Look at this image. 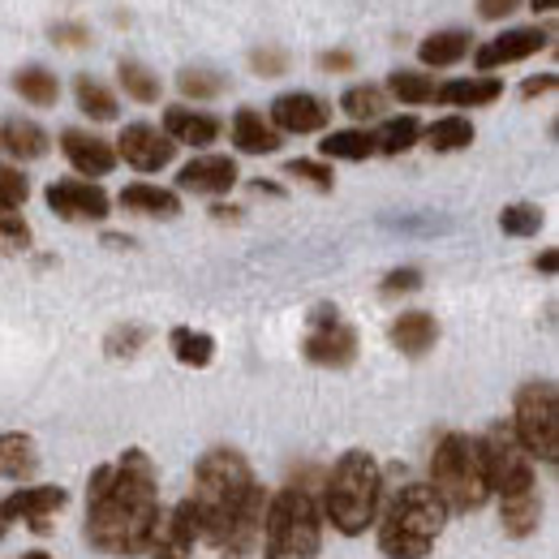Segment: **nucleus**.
Returning a JSON list of instances; mask_svg holds the SVG:
<instances>
[{"instance_id": "nucleus-1", "label": "nucleus", "mask_w": 559, "mask_h": 559, "mask_svg": "<svg viewBox=\"0 0 559 559\" xmlns=\"http://www.w3.org/2000/svg\"><path fill=\"white\" fill-rule=\"evenodd\" d=\"M159 474L142 448L121 452V461L99 465L86 483V543L104 556L134 559L151 551L159 530Z\"/></svg>"}, {"instance_id": "nucleus-2", "label": "nucleus", "mask_w": 559, "mask_h": 559, "mask_svg": "<svg viewBox=\"0 0 559 559\" xmlns=\"http://www.w3.org/2000/svg\"><path fill=\"white\" fill-rule=\"evenodd\" d=\"M254 483V469L250 461L237 452V448H211L207 456L194 465V483H190V503L199 512V534L207 547H224L237 512L246 508Z\"/></svg>"}, {"instance_id": "nucleus-3", "label": "nucleus", "mask_w": 559, "mask_h": 559, "mask_svg": "<svg viewBox=\"0 0 559 559\" xmlns=\"http://www.w3.org/2000/svg\"><path fill=\"white\" fill-rule=\"evenodd\" d=\"M379 508H383V469L366 448H349L323 483L319 512L332 521L336 534L357 538L379 521Z\"/></svg>"}, {"instance_id": "nucleus-4", "label": "nucleus", "mask_w": 559, "mask_h": 559, "mask_svg": "<svg viewBox=\"0 0 559 559\" xmlns=\"http://www.w3.org/2000/svg\"><path fill=\"white\" fill-rule=\"evenodd\" d=\"M443 499L430 490V483H409L392 495L379 525V551L388 559H426L435 551L443 525H448Z\"/></svg>"}, {"instance_id": "nucleus-5", "label": "nucleus", "mask_w": 559, "mask_h": 559, "mask_svg": "<svg viewBox=\"0 0 559 559\" xmlns=\"http://www.w3.org/2000/svg\"><path fill=\"white\" fill-rule=\"evenodd\" d=\"M323 551V512L314 490L288 483L267 499L263 516V559H319Z\"/></svg>"}, {"instance_id": "nucleus-6", "label": "nucleus", "mask_w": 559, "mask_h": 559, "mask_svg": "<svg viewBox=\"0 0 559 559\" xmlns=\"http://www.w3.org/2000/svg\"><path fill=\"white\" fill-rule=\"evenodd\" d=\"M430 490L443 499L448 512H478L487 508L490 487L487 474H483V461H478V443L461 430H448L439 435L435 452H430Z\"/></svg>"}, {"instance_id": "nucleus-7", "label": "nucleus", "mask_w": 559, "mask_h": 559, "mask_svg": "<svg viewBox=\"0 0 559 559\" xmlns=\"http://www.w3.org/2000/svg\"><path fill=\"white\" fill-rule=\"evenodd\" d=\"M512 435L521 439V448L543 461V465H556L559 461V392L551 379H534L516 392V405H512Z\"/></svg>"}, {"instance_id": "nucleus-8", "label": "nucleus", "mask_w": 559, "mask_h": 559, "mask_svg": "<svg viewBox=\"0 0 559 559\" xmlns=\"http://www.w3.org/2000/svg\"><path fill=\"white\" fill-rule=\"evenodd\" d=\"M478 443V461H483V474H487L490 495H521V490H534V456L521 448V439L512 435L508 421H490L487 435L474 439Z\"/></svg>"}, {"instance_id": "nucleus-9", "label": "nucleus", "mask_w": 559, "mask_h": 559, "mask_svg": "<svg viewBox=\"0 0 559 559\" xmlns=\"http://www.w3.org/2000/svg\"><path fill=\"white\" fill-rule=\"evenodd\" d=\"M301 353H306V361H314L323 370H345L357 357V332L341 319L336 306H319L310 314V336H306Z\"/></svg>"}, {"instance_id": "nucleus-10", "label": "nucleus", "mask_w": 559, "mask_h": 559, "mask_svg": "<svg viewBox=\"0 0 559 559\" xmlns=\"http://www.w3.org/2000/svg\"><path fill=\"white\" fill-rule=\"evenodd\" d=\"M44 199H48L52 215H61L70 224H99L112 211V199L104 194V186H95L86 177H61V181H52L44 190Z\"/></svg>"}, {"instance_id": "nucleus-11", "label": "nucleus", "mask_w": 559, "mask_h": 559, "mask_svg": "<svg viewBox=\"0 0 559 559\" xmlns=\"http://www.w3.org/2000/svg\"><path fill=\"white\" fill-rule=\"evenodd\" d=\"M267 121L276 126L280 134H297V139H306V134L328 130V121H332V104H328L323 95H314V91H284V95L272 99Z\"/></svg>"}, {"instance_id": "nucleus-12", "label": "nucleus", "mask_w": 559, "mask_h": 559, "mask_svg": "<svg viewBox=\"0 0 559 559\" xmlns=\"http://www.w3.org/2000/svg\"><path fill=\"white\" fill-rule=\"evenodd\" d=\"M70 508V490L52 487V483H39V487H17L9 499H0V512L4 521H22L31 530H48L52 516H61Z\"/></svg>"}, {"instance_id": "nucleus-13", "label": "nucleus", "mask_w": 559, "mask_h": 559, "mask_svg": "<svg viewBox=\"0 0 559 559\" xmlns=\"http://www.w3.org/2000/svg\"><path fill=\"white\" fill-rule=\"evenodd\" d=\"M177 155V142L168 139L159 126H146V121H134L121 130L117 139V159H126L134 173H159L168 168Z\"/></svg>"}, {"instance_id": "nucleus-14", "label": "nucleus", "mask_w": 559, "mask_h": 559, "mask_svg": "<svg viewBox=\"0 0 559 559\" xmlns=\"http://www.w3.org/2000/svg\"><path fill=\"white\" fill-rule=\"evenodd\" d=\"M543 48H547V31H543V26H512V31L495 35L490 44H483V48L474 52V66H478L483 73L503 70V66L530 61V57L543 52Z\"/></svg>"}, {"instance_id": "nucleus-15", "label": "nucleus", "mask_w": 559, "mask_h": 559, "mask_svg": "<svg viewBox=\"0 0 559 559\" xmlns=\"http://www.w3.org/2000/svg\"><path fill=\"white\" fill-rule=\"evenodd\" d=\"M199 543H203V534H199V512H194L190 499H181V503L159 521V530H155V538H151V556L194 559V547H199Z\"/></svg>"}, {"instance_id": "nucleus-16", "label": "nucleus", "mask_w": 559, "mask_h": 559, "mask_svg": "<svg viewBox=\"0 0 559 559\" xmlns=\"http://www.w3.org/2000/svg\"><path fill=\"white\" fill-rule=\"evenodd\" d=\"M237 186V164L228 155H194L190 164H181L177 173V190L186 194H203V199H219Z\"/></svg>"}, {"instance_id": "nucleus-17", "label": "nucleus", "mask_w": 559, "mask_h": 559, "mask_svg": "<svg viewBox=\"0 0 559 559\" xmlns=\"http://www.w3.org/2000/svg\"><path fill=\"white\" fill-rule=\"evenodd\" d=\"M61 151L86 181H99V177H108L117 168V146L108 139H99V134H91V130H66Z\"/></svg>"}, {"instance_id": "nucleus-18", "label": "nucleus", "mask_w": 559, "mask_h": 559, "mask_svg": "<svg viewBox=\"0 0 559 559\" xmlns=\"http://www.w3.org/2000/svg\"><path fill=\"white\" fill-rule=\"evenodd\" d=\"M267 490L254 487L250 490V499H246V508L237 512V521H233V530H228V538H224V559H246L259 543H263V516H267Z\"/></svg>"}, {"instance_id": "nucleus-19", "label": "nucleus", "mask_w": 559, "mask_h": 559, "mask_svg": "<svg viewBox=\"0 0 559 559\" xmlns=\"http://www.w3.org/2000/svg\"><path fill=\"white\" fill-rule=\"evenodd\" d=\"M228 139H233V146L241 155H276L280 146H284V134L259 108H237V117L228 126Z\"/></svg>"}, {"instance_id": "nucleus-20", "label": "nucleus", "mask_w": 559, "mask_h": 559, "mask_svg": "<svg viewBox=\"0 0 559 559\" xmlns=\"http://www.w3.org/2000/svg\"><path fill=\"white\" fill-rule=\"evenodd\" d=\"M164 134L173 142H181V146H194V151H203L211 142H219L224 134V121L219 117H211V112H199V108H168L164 112Z\"/></svg>"}, {"instance_id": "nucleus-21", "label": "nucleus", "mask_w": 559, "mask_h": 559, "mask_svg": "<svg viewBox=\"0 0 559 559\" xmlns=\"http://www.w3.org/2000/svg\"><path fill=\"white\" fill-rule=\"evenodd\" d=\"M0 151L9 159H22V164H35L52 151V139L39 121H26V117H4L0 121Z\"/></svg>"}, {"instance_id": "nucleus-22", "label": "nucleus", "mask_w": 559, "mask_h": 559, "mask_svg": "<svg viewBox=\"0 0 559 559\" xmlns=\"http://www.w3.org/2000/svg\"><path fill=\"white\" fill-rule=\"evenodd\" d=\"M503 95V82L478 73V78H452L435 91V104H448V108H487Z\"/></svg>"}, {"instance_id": "nucleus-23", "label": "nucleus", "mask_w": 559, "mask_h": 559, "mask_svg": "<svg viewBox=\"0 0 559 559\" xmlns=\"http://www.w3.org/2000/svg\"><path fill=\"white\" fill-rule=\"evenodd\" d=\"M499 525H503L508 538L538 534V525H543V495H538V487L521 490V495H503L499 499Z\"/></svg>"}, {"instance_id": "nucleus-24", "label": "nucleus", "mask_w": 559, "mask_h": 559, "mask_svg": "<svg viewBox=\"0 0 559 559\" xmlns=\"http://www.w3.org/2000/svg\"><path fill=\"white\" fill-rule=\"evenodd\" d=\"M39 469V448L26 430H0V478L26 483Z\"/></svg>"}, {"instance_id": "nucleus-25", "label": "nucleus", "mask_w": 559, "mask_h": 559, "mask_svg": "<svg viewBox=\"0 0 559 559\" xmlns=\"http://www.w3.org/2000/svg\"><path fill=\"white\" fill-rule=\"evenodd\" d=\"M392 345L405 353V357H426V353L439 345V323H435V314H426V310H405V314L392 323Z\"/></svg>"}, {"instance_id": "nucleus-26", "label": "nucleus", "mask_w": 559, "mask_h": 559, "mask_svg": "<svg viewBox=\"0 0 559 559\" xmlns=\"http://www.w3.org/2000/svg\"><path fill=\"white\" fill-rule=\"evenodd\" d=\"M117 203L126 211H134V215H151V219H173V215H181V194H177V190H164V186H151V181L126 186Z\"/></svg>"}, {"instance_id": "nucleus-27", "label": "nucleus", "mask_w": 559, "mask_h": 559, "mask_svg": "<svg viewBox=\"0 0 559 559\" xmlns=\"http://www.w3.org/2000/svg\"><path fill=\"white\" fill-rule=\"evenodd\" d=\"M469 48H474V35L461 31V26H452V31H435V35H426L418 48V57L426 70H448V66L465 61Z\"/></svg>"}, {"instance_id": "nucleus-28", "label": "nucleus", "mask_w": 559, "mask_h": 559, "mask_svg": "<svg viewBox=\"0 0 559 559\" xmlns=\"http://www.w3.org/2000/svg\"><path fill=\"white\" fill-rule=\"evenodd\" d=\"M73 99H78L82 117H91V121H117V112H121L117 95L99 78H91V73H78L73 78Z\"/></svg>"}, {"instance_id": "nucleus-29", "label": "nucleus", "mask_w": 559, "mask_h": 559, "mask_svg": "<svg viewBox=\"0 0 559 559\" xmlns=\"http://www.w3.org/2000/svg\"><path fill=\"white\" fill-rule=\"evenodd\" d=\"M13 91H17L26 104H35V108H52V104L61 99L57 73L44 70V66H26V70L13 73Z\"/></svg>"}, {"instance_id": "nucleus-30", "label": "nucleus", "mask_w": 559, "mask_h": 559, "mask_svg": "<svg viewBox=\"0 0 559 559\" xmlns=\"http://www.w3.org/2000/svg\"><path fill=\"white\" fill-rule=\"evenodd\" d=\"M421 139H426L430 151L452 155V151H465V146L474 142V121H469V117H439L435 126L421 130Z\"/></svg>"}, {"instance_id": "nucleus-31", "label": "nucleus", "mask_w": 559, "mask_h": 559, "mask_svg": "<svg viewBox=\"0 0 559 559\" xmlns=\"http://www.w3.org/2000/svg\"><path fill=\"white\" fill-rule=\"evenodd\" d=\"M421 142V121L418 117H388L374 130V151L379 155H405Z\"/></svg>"}, {"instance_id": "nucleus-32", "label": "nucleus", "mask_w": 559, "mask_h": 559, "mask_svg": "<svg viewBox=\"0 0 559 559\" xmlns=\"http://www.w3.org/2000/svg\"><path fill=\"white\" fill-rule=\"evenodd\" d=\"M319 151H323V159H370L374 155V134L370 130H332L328 139L319 142Z\"/></svg>"}, {"instance_id": "nucleus-33", "label": "nucleus", "mask_w": 559, "mask_h": 559, "mask_svg": "<svg viewBox=\"0 0 559 559\" xmlns=\"http://www.w3.org/2000/svg\"><path fill=\"white\" fill-rule=\"evenodd\" d=\"M168 345H173V357H177L181 366H194V370L211 366V357H215V336L194 332V328H173Z\"/></svg>"}, {"instance_id": "nucleus-34", "label": "nucleus", "mask_w": 559, "mask_h": 559, "mask_svg": "<svg viewBox=\"0 0 559 559\" xmlns=\"http://www.w3.org/2000/svg\"><path fill=\"white\" fill-rule=\"evenodd\" d=\"M117 82H121V91H126L134 104H155V99L164 95V82L146 70L142 61H130V57L117 66Z\"/></svg>"}, {"instance_id": "nucleus-35", "label": "nucleus", "mask_w": 559, "mask_h": 559, "mask_svg": "<svg viewBox=\"0 0 559 559\" xmlns=\"http://www.w3.org/2000/svg\"><path fill=\"white\" fill-rule=\"evenodd\" d=\"M435 78L430 73H414V70H396L388 78V95L392 99H401V104H409V108H418V104H435Z\"/></svg>"}, {"instance_id": "nucleus-36", "label": "nucleus", "mask_w": 559, "mask_h": 559, "mask_svg": "<svg viewBox=\"0 0 559 559\" xmlns=\"http://www.w3.org/2000/svg\"><path fill=\"white\" fill-rule=\"evenodd\" d=\"M341 108L349 112L353 121H374V117H383L388 112V91L383 86H349L345 95H341Z\"/></svg>"}, {"instance_id": "nucleus-37", "label": "nucleus", "mask_w": 559, "mask_h": 559, "mask_svg": "<svg viewBox=\"0 0 559 559\" xmlns=\"http://www.w3.org/2000/svg\"><path fill=\"white\" fill-rule=\"evenodd\" d=\"M499 228H503L508 237H538V228H543V207H534V203H512V207L499 211Z\"/></svg>"}, {"instance_id": "nucleus-38", "label": "nucleus", "mask_w": 559, "mask_h": 559, "mask_svg": "<svg viewBox=\"0 0 559 559\" xmlns=\"http://www.w3.org/2000/svg\"><path fill=\"white\" fill-rule=\"evenodd\" d=\"M284 173L288 177H297V181H306V186H314V190H332L336 186V173H332V164H323V159H310V155H301V159H288L284 164Z\"/></svg>"}, {"instance_id": "nucleus-39", "label": "nucleus", "mask_w": 559, "mask_h": 559, "mask_svg": "<svg viewBox=\"0 0 559 559\" xmlns=\"http://www.w3.org/2000/svg\"><path fill=\"white\" fill-rule=\"evenodd\" d=\"M31 250V224L17 211H0V254H26Z\"/></svg>"}, {"instance_id": "nucleus-40", "label": "nucleus", "mask_w": 559, "mask_h": 559, "mask_svg": "<svg viewBox=\"0 0 559 559\" xmlns=\"http://www.w3.org/2000/svg\"><path fill=\"white\" fill-rule=\"evenodd\" d=\"M177 86H181V95H190V99H215V95H224V73H215V70H181Z\"/></svg>"}, {"instance_id": "nucleus-41", "label": "nucleus", "mask_w": 559, "mask_h": 559, "mask_svg": "<svg viewBox=\"0 0 559 559\" xmlns=\"http://www.w3.org/2000/svg\"><path fill=\"white\" fill-rule=\"evenodd\" d=\"M31 199V181L22 168L13 164H0V211H17Z\"/></svg>"}, {"instance_id": "nucleus-42", "label": "nucleus", "mask_w": 559, "mask_h": 559, "mask_svg": "<svg viewBox=\"0 0 559 559\" xmlns=\"http://www.w3.org/2000/svg\"><path fill=\"white\" fill-rule=\"evenodd\" d=\"M418 288H421L418 267H396V272H388V276L379 280V297H388V301L409 297V293H418Z\"/></svg>"}, {"instance_id": "nucleus-43", "label": "nucleus", "mask_w": 559, "mask_h": 559, "mask_svg": "<svg viewBox=\"0 0 559 559\" xmlns=\"http://www.w3.org/2000/svg\"><path fill=\"white\" fill-rule=\"evenodd\" d=\"M142 345H146V328H139V323H130V328H117V332L104 341L108 357H134Z\"/></svg>"}, {"instance_id": "nucleus-44", "label": "nucleus", "mask_w": 559, "mask_h": 559, "mask_svg": "<svg viewBox=\"0 0 559 559\" xmlns=\"http://www.w3.org/2000/svg\"><path fill=\"white\" fill-rule=\"evenodd\" d=\"M48 39H52L57 48H70V52H82V48L91 44V31H86L82 22H57V26L48 31Z\"/></svg>"}, {"instance_id": "nucleus-45", "label": "nucleus", "mask_w": 559, "mask_h": 559, "mask_svg": "<svg viewBox=\"0 0 559 559\" xmlns=\"http://www.w3.org/2000/svg\"><path fill=\"white\" fill-rule=\"evenodd\" d=\"M250 70L263 73V78H280V73L288 70V52H284V48H259V52L250 57Z\"/></svg>"}, {"instance_id": "nucleus-46", "label": "nucleus", "mask_w": 559, "mask_h": 559, "mask_svg": "<svg viewBox=\"0 0 559 559\" xmlns=\"http://www.w3.org/2000/svg\"><path fill=\"white\" fill-rule=\"evenodd\" d=\"M516 4H521V0H478V17H487V22H499V17L516 13Z\"/></svg>"}, {"instance_id": "nucleus-47", "label": "nucleus", "mask_w": 559, "mask_h": 559, "mask_svg": "<svg viewBox=\"0 0 559 559\" xmlns=\"http://www.w3.org/2000/svg\"><path fill=\"white\" fill-rule=\"evenodd\" d=\"M551 91H556V73L525 78V86H521V95H525V99H538V95H551Z\"/></svg>"}, {"instance_id": "nucleus-48", "label": "nucleus", "mask_w": 559, "mask_h": 559, "mask_svg": "<svg viewBox=\"0 0 559 559\" xmlns=\"http://www.w3.org/2000/svg\"><path fill=\"white\" fill-rule=\"evenodd\" d=\"M357 61H353V52H323L319 57V70H328V73H349Z\"/></svg>"}, {"instance_id": "nucleus-49", "label": "nucleus", "mask_w": 559, "mask_h": 559, "mask_svg": "<svg viewBox=\"0 0 559 559\" xmlns=\"http://www.w3.org/2000/svg\"><path fill=\"white\" fill-rule=\"evenodd\" d=\"M556 263H559L556 250H543V259H534V267H538L543 276H556Z\"/></svg>"}, {"instance_id": "nucleus-50", "label": "nucleus", "mask_w": 559, "mask_h": 559, "mask_svg": "<svg viewBox=\"0 0 559 559\" xmlns=\"http://www.w3.org/2000/svg\"><path fill=\"white\" fill-rule=\"evenodd\" d=\"M250 194H272V199H284V190H280L276 181H263V177H259V181H250Z\"/></svg>"}, {"instance_id": "nucleus-51", "label": "nucleus", "mask_w": 559, "mask_h": 559, "mask_svg": "<svg viewBox=\"0 0 559 559\" xmlns=\"http://www.w3.org/2000/svg\"><path fill=\"white\" fill-rule=\"evenodd\" d=\"M211 215H215L219 224H237V219H241V207H224V203H215V207H211Z\"/></svg>"}, {"instance_id": "nucleus-52", "label": "nucleus", "mask_w": 559, "mask_h": 559, "mask_svg": "<svg viewBox=\"0 0 559 559\" xmlns=\"http://www.w3.org/2000/svg\"><path fill=\"white\" fill-rule=\"evenodd\" d=\"M530 4H534V13H551L559 0H530Z\"/></svg>"}, {"instance_id": "nucleus-53", "label": "nucleus", "mask_w": 559, "mask_h": 559, "mask_svg": "<svg viewBox=\"0 0 559 559\" xmlns=\"http://www.w3.org/2000/svg\"><path fill=\"white\" fill-rule=\"evenodd\" d=\"M17 559H52L48 551H26V556H17Z\"/></svg>"}, {"instance_id": "nucleus-54", "label": "nucleus", "mask_w": 559, "mask_h": 559, "mask_svg": "<svg viewBox=\"0 0 559 559\" xmlns=\"http://www.w3.org/2000/svg\"><path fill=\"white\" fill-rule=\"evenodd\" d=\"M4 530H9V521H4V512H0V543H4Z\"/></svg>"}]
</instances>
